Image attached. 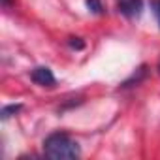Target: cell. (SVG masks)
Wrapping results in <instances>:
<instances>
[{
	"label": "cell",
	"instance_id": "cell-1",
	"mask_svg": "<svg viewBox=\"0 0 160 160\" xmlns=\"http://www.w3.org/2000/svg\"><path fill=\"white\" fill-rule=\"evenodd\" d=\"M43 152L47 158L53 160H72L79 158L81 149L77 141L72 139L66 132H53L43 139Z\"/></svg>",
	"mask_w": 160,
	"mask_h": 160
},
{
	"label": "cell",
	"instance_id": "cell-2",
	"mask_svg": "<svg viewBox=\"0 0 160 160\" xmlns=\"http://www.w3.org/2000/svg\"><path fill=\"white\" fill-rule=\"evenodd\" d=\"M117 8L124 17L134 19L139 17L143 12V0H117Z\"/></svg>",
	"mask_w": 160,
	"mask_h": 160
},
{
	"label": "cell",
	"instance_id": "cell-3",
	"mask_svg": "<svg viewBox=\"0 0 160 160\" xmlns=\"http://www.w3.org/2000/svg\"><path fill=\"white\" fill-rule=\"evenodd\" d=\"M30 79L40 87H53L55 85V75L47 66H36L30 72Z\"/></svg>",
	"mask_w": 160,
	"mask_h": 160
},
{
	"label": "cell",
	"instance_id": "cell-4",
	"mask_svg": "<svg viewBox=\"0 0 160 160\" xmlns=\"http://www.w3.org/2000/svg\"><path fill=\"white\" fill-rule=\"evenodd\" d=\"M145 70H147L145 66H141V68H138V72H134V73L130 75V79H126V81L122 83V87H132L134 83H139V81H141V79L145 77V73H147Z\"/></svg>",
	"mask_w": 160,
	"mask_h": 160
},
{
	"label": "cell",
	"instance_id": "cell-5",
	"mask_svg": "<svg viewBox=\"0 0 160 160\" xmlns=\"http://www.w3.org/2000/svg\"><path fill=\"white\" fill-rule=\"evenodd\" d=\"M21 104H12V106H6V108H2V119H8V117H12V115H15L17 111H21Z\"/></svg>",
	"mask_w": 160,
	"mask_h": 160
},
{
	"label": "cell",
	"instance_id": "cell-6",
	"mask_svg": "<svg viewBox=\"0 0 160 160\" xmlns=\"http://www.w3.org/2000/svg\"><path fill=\"white\" fill-rule=\"evenodd\" d=\"M87 2V6H89V10L92 12V13H102L104 10H102V2L100 0H85Z\"/></svg>",
	"mask_w": 160,
	"mask_h": 160
},
{
	"label": "cell",
	"instance_id": "cell-7",
	"mask_svg": "<svg viewBox=\"0 0 160 160\" xmlns=\"http://www.w3.org/2000/svg\"><path fill=\"white\" fill-rule=\"evenodd\" d=\"M70 45L75 47V49H83V47H85V43L79 40V38H72V40H70Z\"/></svg>",
	"mask_w": 160,
	"mask_h": 160
},
{
	"label": "cell",
	"instance_id": "cell-8",
	"mask_svg": "<svg viewBox=\"0 0 160 160\" xmlns=\"http://www.w3.org/2000/svg\"><path fill=\"white\" fill-rule=\"evenodd\" d=\"M156 13H158V19H160V0L156 2Z\"/></svg>",
	"mask_w": 160,
	"mask_h": 160
},
{
	"label": "cell",
	"instance_id": "cell-9",
	"mask_svg": "<svg viewBox=\"0 0 160 160\" xmlns=\"http://www.w3.org/2000/svg\"><path fill=\"white\" fill-rule=\"evenodd\" d=\"M2 2H4V8H8V6H10V0H2Z\"/></svg>",
	"mask_w": 160,
	"mask_h": 160
},
{
	"label": "cell",
	"instance_id": "cell-10",
	"mask_svg": "<svg viewBox=\"0 0 160 160\" xmlns=\"http://www.w3.org/2000/svg\"><path fill=\"white\" fill-rule=\"evenodd\" d=\"M158 70H160V68H158Z\"/></svg>",
	"mask_w": 160,
	"mask_h": 160
}]
</instances>
